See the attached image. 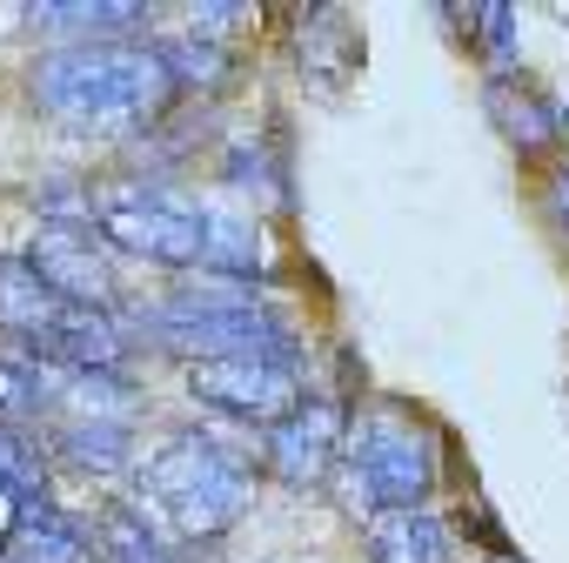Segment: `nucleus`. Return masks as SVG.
Listing matches in <instances>:
<instances>
[{
	"instance_id": "obj_23",
	"label": "nucleus",
	"mask_w": 569,
	"mask_h": 563,
	"mask_svg": "<svg viewBox=\"0 0 569 563\" xmlns=\"http://www.w3.org/2000/svg\"><path fill=\"white\" fill-rule=\"evenodd\" d=\"M0 563H8V556H0Z\"/></svg>"
},
{
	"instance_id": "obj_6",
	"label": "nucleus",
	"mask_w": 569,
	"mask_h": 563,
	"mask_svg": "<svg viewBox=\"0 0 569 563\" xmlns=\"http://www.w3.org/2000/svg\"><path fill=\"white\" fill-rule=\"evenodd\" d=\"M28 261L41 268V282L61 296V303H81V309H114L121 316V282L108 268V248L88 221H41Z\"/></svg>"
},
{
	"instance_id": "obj_13",
	"label": "nucleus",
	"mask_w": 569,
	"mask_h": 563,
	"mask_svg": "<svg viewBox=\"0 0 569 563\" xmlns=\"http://www.w3.org/2000/svg\"><path fill=\"white\" fill-rule=\"evenodd\" d=\"M201 275L254 282V275H261V235H254L241 215H221V208H208V255H201Z\"/></svg>"
},
{
	"instance_id": "obj_10",
	"label": "nucleus",
	"mask_w": 569,
	"mask_h": 563,
	"mask_svg": "<svg viewBox=\"0 0 569 563\" xmlns=\"http://www.w3.org/2000/svg\"><path fill=\"white\" fill-rule=\"evenodd\" d=\"M61 309L68 303L41 282V268L28 255H0V329L21 336V343H34V336H48L61 323Z\"/></svg>"
},
{
	"instance_id": "obj_8",
	"label": "nucleus",
	"mask_w": 569,
	"mask_h": 563,
	"mask_svg": "<svg viewBox=\"0 0 569 563\" xmlns=\"http://www.w3.org/2000/svg\"><path fill=\"white\" fill-rule=\"evenodd\" d=\"M134 21H148V8H134V0H41V8H28V28L61 34V48L128 41Z\"/></svg>"
},
{
	"instance_id": "obj_12",
	"label": "nucleus",
	"mask_w": 569,
	"mask_h": 563,
	"mask_svg": "<svg viewBox=\"0 0 569 563\" xmlns=\"http://www.w3.org/2000/svg\"><path fill=\"white\" fill-rule=\"evenodd\" d=\"M369 563H449V523L436 510H382L369 523Z\"/></svg>"
},
{
	"instance_id": "obj_14",
	"label": "nucleus",
	"mask_w": 569,
	"mask_h": 563,
	"mask_svg": "<svg viewBox=\"0 0 569 563\" xmlns=\"http://www.w3.org/2000/svg\"><path fill=\"white\" fill-rule=\"evenodd\" d=\"M54 443L68 450L74 470H94V476H114V470L134 463V436H128V423H68Z\"/></svg>"
},
{
	"instance_id": "obj_2",
	"label": "nucleus",
	"mask_w": 569,
	"mask_h": 563,
	"mask_svg": "<svg viewBox=\"0 0 569 563\" xmlns=\"http://www.w3.org/2000/svg\"><path fill=\"white\" fill-rule=\"evenodd\" d=\"M141 496L181 530V536H221L241 523V510L254 503V476L248 463L221 443V436H168L161 450H148L141 463Z\"/></svg>"
},
{
	"instance_id": "obj_21",
	"label": "nucleus",
	"mask_w": 569,
	"mask_h": 563,
	"mask_svg": "<svg viewBox=\"0 0 569 563\" xmlns=\"http://www.w3.org/2000/svg\"><path fill=\"white\" fill-rule=\"evenodd\" d=\"M549 215H556V228L569 235V168H556V175H549Z\"/></svg>"
},
{
	"instance_id": "obj_19",
	"label": "nucleus",
	"mask_w": 569,
	"mask_h": 563,
	"mask_svg": "<svg viewBox=\"0 0 569 563\" xmlns=\"http://www.w3.org/2000/svg\"><path fill=\"white\" fill-rule=\"evenodd\" d=\"M469 28H476V41H482L496 61L516 55V8H509V0H482V8H469Z\"/></svg>"
},
{
	"instance_id": "obj_3",
	"label": "nucleus",
	"mask_w": 569,
	"mask_h": 563,
	"mask_svg": "<svg viewBox=\"0 0 569 563\" xmlns=\"http://www.w3.org/2000/svg\"><path fill=\"white\" fill-rule=\"evenodd\" d=\"M88 228L141 261L161 268H201L208 255V208L194 195H181L174 181L154 175H108L88 188Z\"/></svg>"
},
{
	"instance_id": "obj_15",
	"label": "nucleus",
	"mask_w": 569,
	"mask_h": 563,
	"mask_svg": "<svg viewBox=\"0 0 569 563\" xmlns=\"http://www.w3.org/2000/svg\"><path fill=\"white\" fill-rule=\"evenodd\" d=\"M101 556L108 563H174V550L148 530L141 503H108V516H101Z\"/></svg>"
},
{
	"instance_id": "obj_1",
	"label": "nucleus",
	"mask_w": 569,
	"mask_h": 563,
	"mask_svg": "<svg viewBox=\"0 0 569 563\" xmlns=\"http://www.w3.org/2000/svg\"><path fill=\"white\" fill-rule=\"evenodd\" d=\"M168 88H174V75H168L161 48H148V41L54 48L34 61V101L48 115H61L68 128H88V135L141 128L148 115H161Z\"/></svg>"
},
{
	"instance_id": "obj_7",
	"label": "nucleus",
	"mask_w": 569,
	"mask_h": 563,
	"mask_svg": "<svg viewBox=\"0 0 569 563\" xmlns=\"http://www.w3.org/2000/svg\"><path fill=\"white\" fill-rule=\"evenodd\" d=\"M342 450H349V409L336 403V396H309L296 416H281L274 429H268V470L281 476V483H296V490H309V483H322L336 463H342Z\"/></svg>"
},
{
	"instance_id": "obj_20",
	"label": "nucleus",
	"mask_w": 569,
	"mask_h": 563,
	"mask_svg": "<svg viewBox=\"0 0 569 563\" xmlns=\"http://www.w3.org/2000/svg\"><path fill=\"white\" fill-rule=\"evenodd\" d=\"M28 503H34V496H21V490H8V483H0V550H8V543H14V530H21V516H28Z\"/></svg>"
},
{
	"instance_id": "obj_18",
	"label": "nucleus",
	"mask_w": 569,
	"mask_h": 563,
	"mask_svg": "<svg viewBox=\"0 0 569 563\" xmlns=\"http://www.w3.org/2000/svg\"><path fill=\"white\" fill-rule=\"evenodd\" d=\"M0 483L21 490V496H41V483H48L41 443H34L28 429H8V423H0Z\"/></svg>"
},
{
	"instance_id": "obj_9",
	"label": "nucleus",
	"mask_w": 569,
	"mask_h": 563,
	"mask_svg": "<svg viewBox=\"0 0 569 563\" xmlns=\"http://www.w3.org/2000/svg\"><path fill=\"white\" fill-rule=\"evenodd\" d=\"M0 556H8V563H88V556H94V536H88V523L68 516L61 503L34 496L28 516H21V530H14V543L0 550Z\"/></svg>"
},
{
	"instance_id": "obj_22",
	"label": "nucleus",
	"mask_w": 569,
	"mask_h": 563,
	"mask_svg": "<svg viewBox=\"0 0 569 563\" xmlns=\"http://www.w3.org/2000/svg\"><path fill=\"white\" fill-rule=\"evenodd\" d=\"M562 135H569V108H562Z\"/></svg>"
},
{
	"instance_id": "obj_4",
	"label": "nucleus",
	"mask_w": 569,
	"mask_h": 563,
	"mask_svg": "<svg viewBox=\"0 0 569 563\" xmlns=\"http://www.w3.org/2000/svg\"><path fill=\"white\" fill-rule=\"evenodd\" d=\"M442 483V450L429 429H416L396 409L356 416L349 423V450H342V490L356 516H382V510H429Z\"/></svg>"
},
{
	"instance_id": "obj_17",
	"label": "nucleus",
	"mask_w": 569,
	"mask_h": 563,
	"mask_svg": "<svg viewBox=\"0 0 569 563\" xmlns=\"http://www.w3.org/2000/svg\"><path fill=\"white\" fill-rule=\"evenodd\" d=\"M154 48H161L168 75L188 81V88H214V81L228 75V55H221L214 41H201V34H174V41H154Z\"/></svg>"
},
{
	"instance_id": "obj_16",
	"label": "nucleus",
	"mask_w": 569,
	"mask_h": 563,
	"mask_svg": "<svg viewBox=\"0 0 569 563\" xmlns=\"http://www.w3.org/2000/svg\"><path fill=\"white\" fill-rule=\"evenodd\" d=\"M48 403H54V376L34 356H0V423L28 429Z\"/></svg>"
},
{
	"instance_id": "obj_11",
	"label": "nucleus",
	"mask_w": 569,
	"mask_h": 563,
	"mask_svg": "<svg viewBox=\"0 0 569 563\" xmlns=\"http://www.w3.org/2000/svg\"><path fill=\"white\" fill-rule=\"evenodd\" d=\"M482 108H489V121L502 128V141L522 148V155H542V148L562 135V115H556L536 88H522L516 75H496V81L482 88Z\"/></svg>"
},
{
	"instance_id": "obj_5",
	"label": "nucleus",
	"mask_w": 569,
	"mask_h": 563,
	"mask_svg": "<svg viewBox=\"0 0 569 563\" xmlns=\"http://www.w3.org/2000/svg\"><path fill=\"white\" fill-rule=\"evenodd\" d=\"M188 396L228 423H254L274 429L281 416L302 409V383L296 363H274V356H228V363H188Z\"/></svg>"
}]
</instances>
